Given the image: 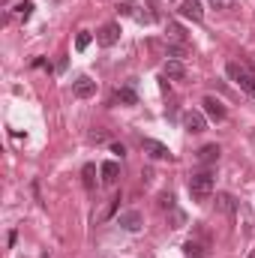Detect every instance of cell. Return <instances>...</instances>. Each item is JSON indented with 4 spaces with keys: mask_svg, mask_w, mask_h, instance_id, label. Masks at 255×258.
Instances as JSON below:
<instances>
[{
    "mask_svg": "<svg viewBox=\"0 0 255 258\" xmlns=\"http://www.w3.org/2000/svg\"><path fill=\"white\" fill-rule=\"evenodd\" d=\"M189 195L192 201H207L213 195V174L210 171H198L189 177Z\"/></svg>",
    "mask_w": 255,
    "mask_h": 258,
    "instance_id": "cell-1",
    "label": "cell"
},
{
    "mask_svg": "<svg viewBox=\"0 0 255 258\" xmlns=\"http://www.w3.org/2000/svg\"><path fill=\"white\" fill-rule=\"evenodd\" d=\"M225 72H228V78H231L234 84H240L249 96H255V72L252 69H246V66H240V63H228Z\"/></svg>",
    "mask_w": 255,
    "mask_h": 258,
    "instance_id": "cell-2",
    "label": "cell"
},
{
    "mask_svg": "<svg viewBox=\"0 0 255 258\" xmlns=\"http://www.w3.org/2000/svg\"><path fill=\"white\" fill-rule=\"evenodd\" d=\"M117 39H120V24H102L99 30H96V42L102 45V48H111V45H117Z\"/></svg>",
    "mask_w": 255,
    "mask_h": 258,
    "instance_id": "cell-3",
    "label": "cell"
},
{
    "mask_svg": "<svg viewBox=\"0 0 255 258\" xmlns=\"http://www.w3.org/2000/svg\"><path fill=\"white\" fill-rule=\"evenodd\" d=\"M141 150L150 153L153 159H171V150L162 141H156V138H141Z\"/></svg>",
    "mask_w": 255,
    "mask_h": 258,
    "instance_id": "cell-4",
    "label": "cell"
},
{
    "mask_svg": "<svg viewBox=\"0 0 255 258\" xmlns=\"http://www.w3.org/2000/svg\"><path fill=\"white\" fill-rule=\"evenodd\" d=\"M201 105H204V114H207L210 120H216V123H219V120H225V105H222L216 96H204V102H201Z\"/></svg>",
    "mask_w": 255,
    "mask_h": 258,
    "instance_id": "cell-5",
    "label": "cell"
},
{
    "mask_svg": "<svg viewBox=\"0 0 255 258\" xmlns=\"http://www.w3.org/2000/svg\"><path fill=\"white\" fill-rule=\"evenodd\" d=\"M72 90H75V96H78V99H90V96L96 93V81H93V78H87V75H81V78H75Z\"/></svg>",
    "mask_w": 255,
    "mask_h": 258,
    "instance_id": "cell-6",
    "label": "cell"
},
{
    "mask_svg": "<svg viewBox=\"0 0 255 258\" xmlns=\"http://www.w3.org/2000/svg\"><path fill=\"white\" fill-rule=\"evenodd\" d=\"M117 225H120V228H126V231H138V228L144 225V219H141V213H138V210H123V213L117 216Z\"/></svg>",
    "mask_w": 255,
    "mask_h": 258,
    "instance_id": "cell-7",
    "label": "cell"
},
{
    "mask_svg": "<svg viewBox=\"0 0 255 258\" xmlns=\"http://www.w3.org/2000/svg\"><path fill=\"white\" fill-rule=\"evenodd\" d=\"M183 129L186 132H204L207 129V117L201 111H186L183 114Z\"/></svg>",
    "mask_w": 255,
    "mask_h": 258,
    "instance_id": "cell-8",
    "label": "cell"
},
{
    "mask_svg": "<svg viewBox=\"0 0 255 258\" xmlns=\"http://www.w3.org/2000/svg\"><path fill=\"white\" fill-rule=\"evenodd\" d=\"M180 15L189 18V21H201V18H204V6H201V0H183V3H180Z\"/></svg>",
    "mask_w": 255,
    "mask_h": 258,
    "instance_id": "cell-9",
    "label": "cell"
},
{
    "mask_svg": "<svg viewBox=\"0 0 255 258\" xmlns=\"http://www.w3.org/2000/svg\"><path fill=\"white\" fill-rule=\"evenodd\" d=\"M162 72H165V78H171V81L186 78V66H183V60H174V57H168V60H165Z\"/></svg>",
    "mask_w": 255,
    "mask_h": 258,
    "instance_id": "cell-10",
    "label": "cell"
},
{
    "mask_svg": "<svg viewBox=\"0 0 255 258\" xmlns=\"http://www.w3.org/2000/svg\"><path fill=\"white\" fill-rule=\"evenodd\" d=\"M138 105V96H135V90L132 87H120V90H114V96H111V105Z\"/></svg>",
    "mask_w": 255,
    "mask_h": 258,
    "instance_id": "cell-11",
    "label": "cell"
},
{
    "mask_svg": "<svg viewBox=\"0 0 255 258\" xmlns=\"http://www.w3.org/2000/svg\"><path fill=\"white\" fill-rule=\"evenodd\" d=\"M183 255H186V258H207V255H210V249H207V243L186 240V243H183Z\"/></svg>",
    "mask_w": 255,
    "mask_h": 258,
    "instance_id": "cell-12",
    "label": "cell"
},
{
    "mask_svg": "<svg viewBox=\"0 0 255 258\" xmlns=\"http://www.w3.org/2000/svg\"><path fill=\"white\" fill-rule=\"evenodd\" d=\"M219 153H222V150H219L216 144H204V147L198 150V162H201V165H213V162L219 159Z\"/></svg>",
    "mask_w": 255,
    "mask_h": 258,
    "instance_id": "cell-13",
    "label": "cell"
},
{
    "mask_svg": "<svg viewBox=\"0 0 255 258\" xmlns=\"http://www.w3.org/2000/svg\"><path fill=\"white\" fill-rule=\"evenodd\" d=\"M99 174H102V183H105V186H111V183L117 180V174H120V165H117V162H102Z\"/></svg>",
    "mask_w": 255,
    "mask_h": 258,
    "instance_id": "cell-14",
    "label": "cell"
},
{
    "mask_svg": "<svg viewBox=\"0 0 255 258\" xmlns=\"http://www.w3.org/2000/svg\"><path fill=\"white\" fill-rule=\"evenodd\" d=\"M216 210H219V213H228V216H231V213L237 210V204H234V198H231L228 192H222V195H216Z\"/></svg>",
    "mask_w": 255,
    "mask_h": 258,
    "instance_id": "cell-15",
    "label": "cell"
},
{
    "mask_svg": "<svg viewBox=\"0 0 255 258\" xmlns=\"http://www.w3.org/2000/svg\"><path fill=\"white\" fill-rule=\"evenodd\" d=\"M81 177H84V186L93 189V186H96V165H84V168H81Z\"/></svg>",
    "mask_w": 255,
    "mask_h": 258,
    "instance_id": "cell-16",
    "label": "cell"
},
{
    "mask_svg": "<svg viewBox=\"0 0 255 258\" xmlns=\"http://www.w3.org/2000/svg\"><path fill=\"white\" fill-rule=\"evenodd\" d=\"M93 42V33H87V30H81L78 36H75V51H87V45Z\"/></svg>",
    "mask_w": 255,
    "mask_h": 258,
    "instance_id": "cell-17",
    "label": "cell"
},
{
    "mask_svg": "<svg viewBox=\"0 0 255 258\" xmlns=\"http://www.w3.org/2000/svg\"><path fill=\"white\" fill-rule=\"evenodd\" d=\"M30 12H33V3H30V0H21V3H15V15H21V18H30Z\"/></svg>",
    "mask_w": 255,
    "mask_h": 258,
    "instance_id": "cell-18",
    "label": "cell"
},
{
    "mask_svg": "<svg viewBox=\"0 0 255 258\" xmlns=\"http://www.w3.org/2000/svg\"><path fill=\"white\" fill-rule=\"evenodd\" d=\"M210 6L219 9V12H231V9L237 6V0H210Z\"/></svg>",
    "mask_w": 255,
    "mask_h": 258,
    "instance_id": "cell-19",
    "label": "cell"
},
{
    "mask_svg": "<svg viewBox=\"0 0 255 258\" xmlns=\"http://www.w3.org/2000/svg\"><path fill=\"white\" fill-rule=\"evenodd\" d=\"M168 57H174V60L186 57V45H168Z\"/></svg>",
    "mask_w": 255,
    "mask_h": 258,
    "instance_id": "cell-20",
    "label": "cell"
},
{
    "mask_svg": "<svg viewBox=\"0 0 255 258\" xmlns=\"http://www.w3.org/2000/svg\"><path fill=\"white\" fill-rule=\"evenodd\" d=\"M117 204H120V195H114V198L108 201V207H105V213H102V219H108V216H111V213L117 210Z\"/></svg>",
    "mask_w": 255,
    "mask_h": 258,
    "instance_id": "cell-21",
    "label": "cell"
},
{
    "mask_svg": "<svg viewBox=\"0 0 255 258\" xmlns=\"http://www.w3.org/2000/svg\"><path fill=\"white\" fill-rule=\"evenodd\" d=\"M159 204H162V207H174V198H171V195H162V201H159Z\"/></svg>",
    "mask_w": 255,
    "mask_h": 258,
    "instance_id": "cell-22",
    "label": "cell"
},
{
    "mask_svg": "<svg viewBox=\"0 0 255 258\" xmlns=\"http://www.w3.org/2000/svg\"><path fill=\"white\" fill-rule=\"evenodd\" d=\"M111 153H120V156H123V153H126V147H123V144H111Z\"/></svg>",
    "mask_w": 255,
    "mask_h": 258,
    "instance_id": "cell-23",
    "label": "cell"
},
{
    "mask_svg": "<svg viewBox=\"0 0 255 258\" xmlns=\"http://www.w3.org/2000/svg\"><path fill=\"white\" fill-rule=\"evenodd\" d=\"M246 258H255V249H249V255H246Z\"/></svg>",
    "mask_w": 255,
    "mask_h": 258,
    "instance_id": "cell-24",
    "label": "cell"
}]
</instances>
